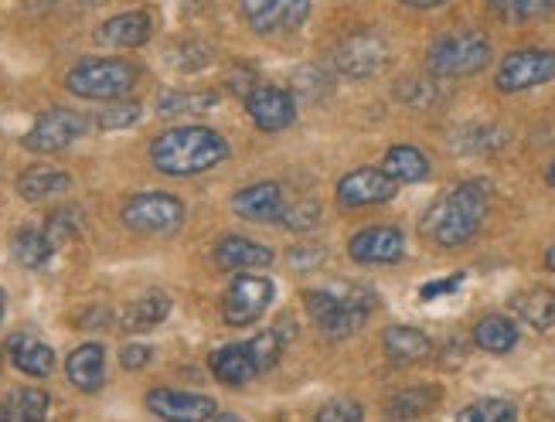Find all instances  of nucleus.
<instances>
[{"label": "nucleus", "instance_id": "obj_1", "mask_svg": "<svg viewBox=\"0 0 555 422\" xmlns=\"http://www.w3.org/2000/svg\"><path fill=\"white\" fill-rule=\"evenodd\" d=\"M488 215V188L480 181H464L453 191H447L437 205H433L423 218V235L429 242L443 245V250H456L467 245Z\"/></svg>", "mask_w": 555, "mask_h": 422}, {"label": "nucleus", "instance_id": "obj_2", "mask_svg": "<svg viewBox=\"0 0 555 422\" xmlns=\"http://www.w3.org/2000/svg\"><path fill=\"white\" fill-rule=\"evenodd\" d=\"M229 157V143L208 127H175L151 143V161L160 174L191 178V174L211 170Z\"/></svg>", "mask_w": 555, "mask_h": 422}, {"label": "nucleus", "instance_id": "obj_3", "mask_svg": "<svg viewBox=\"0 0 555 422\" xmlns=\"http://www.w3.org/2000/svg\"><path fill=\"white\" fill-rule=\"evenodd\" d=\"M375 307V296L369 290L348 286L345 293L337 290H310L307 293V314L318 320V328L327 337H348L369 320Z\"/></svg>", "mask_w": 555, "mask_h": 422}, {"label": "nucleus", "instance_id": "obj_4", "mask_svg": "<svg viewBox=\"0 0 555 422\" xmlns=\"http://www.w3.org/2000/svg\"><path fill=\"white\" fill-rule=\"evenodd\" d=\"M488 62H491V38L477 28L450 31L429 48V72L440 79L477 76Z\"/></svg>", "mask_w": 555, "mask_h": 422}, {"label": "nucleus", "instance_id": "obj_5", "mask_svg": "<svg viewBox=\"0 0 555 422\" xmlns=\"http://www.w3.org/2000/svg\"><path fill=\"white\" fill-rule=\"evenodd\" d=\"M140 79V68L127 59H82L65 76V89L82 99H119Z\"/></svg>", "mask_w": 555, "mask_h": 422}, {"label": "nucleus", "instance_id": "obj_6", "mask_svg": "<svg viewBox=\"0 0 555 422\" xmlns=\"http://www.w3.org/2000/svg\"><path fill=\"white\" fill-rule=\"evenodd\" d=\"M181 221H184V205L175 194L147 191V194H133L124 205V226L140 235H171L181 229Z\"/></svg>", "mask_w": 555, "mask_h": 422}, {"label": "nucleus", "instance_id": "obj_7", "mask_svg": "<svg viewBox=\"0 0 555 422\" xmlns=\"http://www.w3.org/2000/svg\"><path fill=\"white\" fill-rule=\"evenodd\" d=\"M389 41H385L378 31H354L348 35L341 44L334 48V65L341 76L348 79H372L378 72H385L389 65Z\"/></svg>", "mask_w": 555, "mask_h": 422}, {"label": "nucleus", "instance_id": "obj_8", "mask_svg": "<svg viewBox=\"0 0 555 422\" xmlns=\"http://www.w3.org/2000/svg\"><path fill=\"white\" fill-rule=\"evenodd\" d=\"M86 130H89V119L82 113L55 106V110H44L35 119V127L24 137V146L35 154H59L68 143H76Z\"/></svg>", "mask_w": 555, "mask_h": 422}, {"label": "nucleus", "instance_id": "obj_9", "mask_svg": "<svg viewBox=\"0 0 555 422\" xmlns=\"http://www.w3.org/2000/svg\"><path fill=\"white\" fill-rule=\"evenodd\" d=\"M552 79H555V52H548V48H521V52L504 55L498 68L501 92H525Z\"/></svg>", "mask_w": 555, "mask_h": 422}, {"label": "nucleus", "instance_id": "obj_10", "mask_svg": "<svg viewBox=\"0 0 555 422\" xmlns=\"http://www.w3.org/2000/svg\"><path fill=\"white\" fill-rule=\"evenodd\" d=\"M270 304H273V280L235 277V283L229 286L225 300H222V317L232 328H246V324H256Z\"/></svg>", "mask_w": 555, "mask_h": 422}, {"label": "nucleus", "instance_id": "obj_11", "mask_svg": "<svg viewBox=\"0 0 555 422\" xmlns=\"http://www.w3.org/2000/svg\"><path fill=\"white\" fill-rule=\"evenodd\" d=\"M396 191H399V184L382 167H358L337 181V205L341 208L382 205V202H392Z\"/></svg>", "mask_w": 555, "mask_h": 422}, {"label": "nucleus", "instance_id": "obj_12", "mask_svg": "<svg viewBox=\"0 0 555 422\" xmlns=\"http://www.w3.org/2000/svg\"><path fill=\"white\" fill-rule=\"evenodd\" d=\"M147 409L164 422H205L215 415V399L198 392H178V388H154L147 392Z\"/></svg>", "mask_w": 555, "mask_h": 422}, {"label": "nucleus", "instance_id": "obj_13", "mask_svg": "<svg viewBox=\"0 0 555 422\" xmlns=\"http://www.w3.org/2000/svg\"><path fill=\"white\" fill-rule=\"evenodd\" d=\"M246 110L253 116V123L259 130L267 133H276V130H286L289 123L297 119V106H294V95L280 86H256L249 95H246Z\"/></svg>", "mask_w": 555, "mask_h": 422}, {"label": "nucleus", "instance_id": "obj_14", "mask_svg": "<svg viewBox=\"0 0 555 422\" xmlns=\"http://www.w3.org/2000/svg\"><path fill=\"white\" fill-rule=\"evenodd\" d=\"M348 253L354 263H369V266L372 263H399L405 253V239L392 226H372V229H361L351 235Z\"/></svg>", "mask_w": 555, "mask_h": 422}, {"label": "nucleus", "instance_id": "obj_15", "mask_svg": "<svg viewBox=\"0 0 555 422\" xmlns=\"http://www.w3.org/2000/svg\"><path fill=\"white\" fill-rule=\"evenodd\" d=\"M232 208H235V215H243L249 221H276L286 205H283L280 184L262 181V184H249L243 191H235Z\"/></svg>", "mask_w": 555, "mask_h": 422}, {"label": "nucleus", "instance_id": "obj_16", "mask_svg": "<svg viewBox=\"0 0 555 422\" xmlns=\"http://www.w3.org/2000/svg\"><path fill=\"white\" fill-rule=\"evenodd\" d=\"M68 382L76 385L79 392H100L106 382V351L103 344H82L76 351L68 355L65 361Z\"/></svg>", "mask_w": 555, "mask_h": 422}, {"label": "nucleus", "instance_id": "obj_17", "mask_svg": "<svg viewBox=\"0 0 555 422\" xmlns=\"http://www.w3.org/2000/svg\"><path fill=\"white\" fill-rule=\"evenodd\" d=\"M215 263L222 269H262L273 263V250L270 245H259L256 239L246 235H225L219 245H215Z\"/></svg>", "mask_w": 555, "mask_h": 422}, {"label": "nucleus", "instance_id": "obj_18", "mask_svg": "<svg viewBox=\"0 0 555 422\" xmlns=\"http://www.w3.org/2000/svg\"><path fill=\"white\" fill-rule=\"evenodd\" d=\"M151 14L147 11H127L109 17L100 31H95V41L109 44V48H140L151 38Z\"/></svg>", "mask_w": 555, "mask_h": 422}, {"label": "nucleus", "instance_id": "obj_19", "mask_svg": "<svg viewBox=\"0 0 555 422\" xmlns=\"http://www.w3.org/2000/svg\"><path fill=\"white\" fill-rule=\"evenodd\" d=\"M167 314H171V296H167L164 290H147V293L137 296V300L127 307V314H124V331H130V334L151 331V328L160 324Z\"/></svg>", "mask_w": 555, "mask_h": 422}, {"label": "nucleus", "instance_id": "obj_20", "mask_svg": "<svg viewBox=\"0 0 555 422\" xmlns=\"http://www.w3.org/2000/svg\"><path fill=\"white\" fill-rule=\"evenodd\" d=\"M211 371H215V379H219L222 385H246L249 379L259 375L249 351H246V344L219 347V351L211 355Z\"/></svg>", "mask_w": 555, "mask_h": 422}, {"label": "nucleus", "instance_id": "obj_21", "mask_svg": "<svg viewBox=\"0 0 555 422\" xmlns=\"http://www.w3.org/2000/svg\"><path fill=\"white\" fill-rule=\"evenodd\" d=\"M72 188V178L59 167H28L17 178V191L24 202H44V197H55Z\"/></svg>", "mask_w": 555, "mask_h": 422}, {"label": "nucleus", "instance_id": "obj_22", "mask_svg": "<svg viewBox=\"0 0 555 422\" xmlns=\"http://www.w3.org/2000/svg\"><path fill=\"white\" fill-rule=\"evenodd\" d=\"M512 310L525 320L528 328L548 331V328H555V290H545V286L525 290L512 300Z\"/></svg>", "mask_w": 555, "mask_h": 422}, {"label": "nucleus", "instance_id": "obj_23", "mask_svg": "<svg viewBox=\"0 0 555 422\" xmlns=\"http://www.w3.org/2000/svg\"><path fill=\"white\" fill-rule=\"evenodd\" d=\"M289 337H294V320H280L276 328H270V331L256 334L253 341H246V351H249L256 371H270L280 361V355H283V347H286Z\"/></svg>", "mask_w": 555, "mask_h": 422}, {"label": "nucleus", "instance_id": "obj_24", "mask_svg": "<svg viewBox=\"0 0 555 422\" xmlns=\"http://www.w3.org/2000/svg\"><path fill=\"white\" fill-rule=\"evenodd\" d=\"M11 361L17 365V371L31 379H44L48 371L55 368V351L38 337H14L11 341Z\"/></svg>", "mask_w": 555, "mask_h": 422}, {"label": "nucleus", "instance_id": "obj_25", "mask_svg": "<svg viewBox=\"0 0 555 422\" xmlns=\"http://www.w3.org/2000/svg\"><path fill=\"white\" fill-rule=\"evenodd\" d=\"M382 344H385V355L392 361H423L429 351H433V341L416 331V328H405V324H396L382 334Z\"/></svg>", "mask_w": 555, "mask_h": 422}, {"label": "nucleus", "instance_id": "obj_26", "mask_svg": "<svg viewBox=\"0 0 555 422\" xmlns=\"http://www.w3.org/2000/svg\"><path fill=\"white\" fill-rule=\"evenodd\" d=\"M382 170L389 174L396 184H413L429 174V161L416 151V146L399 143V146H389V154L382 161Z\"/></svg>", "mask_w": 555, "mask_h": 422}, {"label": "nucleus", "instance_id": "obj_27", "mask_svg": "<svg viewBox=\"0 0 555 422\" xmlns=\"http://www.w3.org/2000/svg\"><path fill=\"white\" fill-rule=\"evenodd\" d=\"M474 341L480 351H491V355H508L512 347L518 344V328L515 320L501 317V314H491L485 320H477L474 328Z\"/></svg>", "mask_w": 555, "mask_h": 422}, {"label": "nucleus", "instance_id": "obj_28", "mask_svg": "<svg viewBox=\"0 0 555 422\" xmlns=\"http://www.w3.org/2000/svg\"><path fill=\"white\" fill-rule=\"evenodd\" d=\"M48 406H52V399H48L44 388H17L8 399L4 422H44Z\"/></svg>", "mask_w": 555, "mask_h": 422}, {"label": "nucleus", "instance_id": "obj_29", "mask_svg": "<svg viewBox=\"0 0 555 422\" xmlns=\"http://www.w3.org/2000/svg\"><path fill=\"white\" fill-rule=\"evenodd\" d=\"M14 259L24 266V269H41V266H48V259H52V253H55V245L48 242V235L41 232V229H21L17 235H14Z\"/></svg>", "mask_w": 555, "mask_h": 422}, {"label": "nucleus", "instance_id": "obj_30", "mask_svg": "<svg viewBox=\"0 0 555 422\" xmlns=\"http://www.w3.org/2000/svg\"><path fill=\"white\" fill-rule=\"evenodd\" d=\"M437 402H440V388H409V392H399L389 399V415L392 419H416V415L429 412Z\"/></svg>", "mask_w": 555, "mask_h": 422}, {"label": "nucleus", "instance_id": "obj_31", "mask_svg": "<svg viewBox=\"0 0 555 422\" xmlns=\"http://www.w3.org/2000/svg\"><path fill=\"white\" fill-rule=\"evenodd\" d=\"M215 103H219V95L211 89L208 92H164L157 99V113L160 116H178V113H208Z\"/></svg>", "mask_w": 555, "mask_h": 422}, {"label": "nucleus", "instance_id": "obj_32", "mask_svg": "<svg viewBox=\"0 0 555 422\" xmlns=\"http://www.w3.org/2000/svg\"><path fill=\"white\" fill-rule=\"evenodd\" d=\"M488 4L504 21H539L555 11V0H488Z\"/></svg>", "mask_w": 555, "mask_h": 422}, {"label": "nucleus", "instance_id": "obj_33", "mask_svg": "<svg viewBox=\"0 0 555 422\" xmlns=\"http://www.w3.org/2000/svg\"><path fill=\"white\" fill-rule=\"evenodd\" d=\"M515 419H518V409L508 399H480L456 415V422H515Z\"/></svg>", "mask_w": 555, "mask_h": 422}, {"label": "nucleus", "instance_id": "obj_34", "mask_svg": "<svg viewBox=\"0 0 555 422\" xmlns=\"http://www.w3.org/2000/svg\"><path fill=\"white\" fill-rule=\"evenodd\" d=\"M310 14V0H276L273 4V14H270V31H294L300 28V24L307 21Z\"/></svg>", "mask_w": 555, "mask_h": 422}, {"label": "nucleus", "instance_id": "obj_35", "mask_svg": "<svg viewBox=\"0 0 555 422\" xmlns=\"http://www.w3.org/2000/svg\"><path fill=\"white\" fill-rule=\"evenodd\" d=\"M167 62L181 72H198L211 62V48L202 41H184V44H175L171 52H167Z\"/></svg>", "mask_w": 555, "mask_h": 422}, {"label": "nucleus", "instance_id": "obj_36", "mask_svg": "<svg viewBox=\"0 0 555 422\" xmlns=\"http://www.w3.org/2000/svg\"><path fill=\"white\" fill-rule=\"evenodd\" d=\"M137 119H140V103H113V106L95 113V127L100 130H124V127H133Z\"/></svg>", "mask_w": 555, "mask_h": 422}, {"label": "nucleus", "instance_id": "obj_37", "mask_svg": "<svg viewBox=\"0 0 555 422\" xmlns=\"http://www.w3.org/2000/svg\"><path fill=\"white\" fill-rule=\"evenodd\" d=\"M283 226L286 229H294V232H310L313 226L321 221V205L318 202H297V205H289V208H283Z\"/></svg>", "mask_w": 555, "mask_h": 422}, {"label": "nucleus", "instance_id": "obj_38", "mask_svg": "<svg viewBox=\"0 0 555 422\" xmlns=\"http://www.w3.org/2000/svg\"><path fill=\"white\" fill-rule=\"evenodd\" d=\"M79 232V218H76V212H55L52 218H48V226H44V235H48V242L55 245H65L72 235Z\"/></svg>", "mask_w": 555, "mask_h": 422}, {"label": "nucleus", "instance_id": "obj_39", "mask_svg": "<svg viewBox=\"0 0 555 422\" xmlns=\"http://www.w3.org/2000/svg\"><path fill=\"white\" fill-rule=\"evenodd\" d=\"M361 406L358 402H348V399H341V402H327L324 409H318V415H313V422H361Z\"/></svg>", "mask_w": 555, "mask_h": 422}, {"label": "nucleus", "instance_id": "obj_40", "mask_svg": "<svg viewBox=\"0 0 555 422\" xmlns=\"http://www.w3.org/2000/svg\"><path fill=\"white\" fill-rule=\"evenodd\" d=\"M273 4H276V0H243V14L249 17L253 28H256V31H262V35H267V28H270Z\"/></svg>", "mask_w": 555, "mask_h": 422}, {"label": "nucleus", "instance_id": "obj_41", "mask_svg": "<svg viewBox=\"0 0 555 422\" xmlns=\"http://www.w3.org/2000/svg\"><path fill=\"white\" fill-rule=\"evenodd\" d=\"M151 347L147 344H127L124 347V355H119V361H124V368H130V371H137V368H143L151 361Z\"/></svg>", "mask_w": 555, "mask_h": 422}, {"label": "nucleus", "instance_id": "obj_42", "mask_svg": "<svg viewBox=\"0 0 555 422\" xmlns=\"http://www.w3.org/2000/svg\"><path fill=\"white\" fill-rule=\"evenodd\" d=\"M464 283V272H456V277H450V280H437V283H426L423 290H420V296L423 300H437V296H443V293H450V290H456Z\"/></svg>", "mask_w": 555, "mask_h": 422}, {"label": "nucleus", "instance_id": "obj_43", "mask_svg": "<svg viewBox=\"0 0 555 422\" xmlns=\"http://www.w3.org/2000/svg\"><path fill=\"white\" fill-rule=\"evenodd\" d=\"M256 86H259V82H256V76H253L249 68H235L232 76H229V89H232L235 95H243V99H246Z\"/></svg>", "mask_w": 555, "mask_h": 422}, {"label": "nucleus", "instance_id": "obj_44", "mask_svg": "<svg viewBox=\"0 0 555 422\" xmlns=\"http://www.w3.org/2000/svg\"><path fill=\"white\" fill-rule=\"evenodd\" d=\"M402 4H409V8H440V4H447V0H402Z\"/></svg>", "mask_w": 555, "mask_h": 422}, {"label": "nucleus", "instance_id": "obj_45", "mask_svg": "<svg viewBox=\"0 0 555 422\" xmlns=\"http://www.w3.org/2000/svg\"><path fill=\"white\" fill-rule=\"evenodd\" d=\"M545 266H548V269L555 272V245H552V250L545 253Z\"/></svg>", "mask_w": 555, "mask_h": 422}, {"label": "nucleus", "instance_id": "obj_46", "mask_svg": "<svg viewBox=\"0 0 555 422\" xmlns=\"http://www.w3.org/2000/svg\"><path fill=\"white\" fill-rule=\"evenodd\" d=\"M215 422H243V419H235V415H219Z\"/></svg>", "mask_w": 555, "mask_h": 422}, {"label": "nucleus", "instance_id": "obj_47", "mask_svg": "<svg viewBox=\"0 0 555 422\" xmlns=\"http://www.w3.org/2000/svg\"><path fill=\"white\" fill-rule=\"evenodd\" d=\"M548 184H552V188H555V164H552V167H548Z\"/></svg>", "mask_w": 555, "mask_h": 422}, {"label": "nucleus", "instance_id": "obj_48", "mask_svg": "<svg viewBox=\"0 0 555 422\" xmlns=\"http://www.w3.org/2000/svg\"><path fill=\"white\" fill-rule=\"evenodd\" d=\"M86 4H109V0H86Z\"/></svg>", "mask_w": 555, "mask_h": 422}, {"label": "nucleus", "instance_id": "obj_49", "mask_svg": "<svg viewBox=\"0 0 555 422\" xmlns=\"http://www.w3.org/2000/svg\"><path fill=\"white\" fill-rule=\"evenodd\" d=\"M0 317H4V293H0Z\"/></svg>", "mask_w": 555, "mask_h": 422}, {"label": "nucleus", "instance_id": "obj_50", "mask_svg": "<svg viewBox=\"0 0 555 422\" xmlns=\"http://www.w3.org/2000/svg\"><path fill=\"white\" fill-rule=\"evenodd\" d=\"M0 422H4V406H0Z\"/></svg>", "mask_w": 555, "mask_h": 422}]
</instances>
